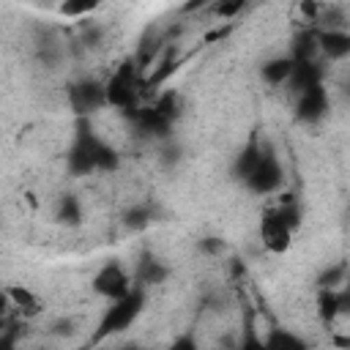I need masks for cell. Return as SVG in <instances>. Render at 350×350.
<instances>
[{
    "instance_id": "obj_1",
    "label": "cell",
    "mask_w": 350,
    "mask_h": 350,
    "mask_svg": "<svg viewBox=\"0 0 350 350\" xmlns=\"http://www.w3.org/2000/svg\"><path fill=\"white\" fill-rule=\"evenodd\" d=\"M142 306H145V293H142L139 287H131L126 295L109 301V309H107V314L101 317V325H98L101 331H98V334L104 336V334H118V331L131 328V323L139 317Z\"/></svg>"
},
{
    "instance_id": "obj_2",
    "label": "cell",
    "mask_w": 350,
    "mask_h": 350,
    "mask_svg": "<svg viewBox=\"0 0 350 350\" xmlns=\"http://www.w3.org/2000/svg\"><path fill=\"white\" fill-rule=\"evenodd\" d=\"M90 287H93L96 295H101V298H107V301H115V298H120V295H126V293L131 290V279H129V273H126L123 265L107 262V265H101V268L96 271Z\"/></svg>"
},
{
    "instance_id": "obj_3",
    "label": "cell",
    "mask_w": 350,
    "mask_h": 350,
    "mask_svg": "<svg viewBox=\"0 0 350 350\" xmlns=\"http://www.w3.org/2000/svg\"><path fill=\"white\" fill-rule=\"evenodd\" d=\"M134 96H137V88H134V63L126 60L109 77V82L104 85V101L112 104L115 109H126V107H131Z\"/></svg>"
},
{
    "instance_id": "obj_4",
    "label": "cell",
    "mask_w": 350,
    "mask_h": 350,
    "mask_svg": "<svg viewBox=\"0 0 350 350\" xmlns=\"http://www.w3.org/2000/svg\"><path fill=\"white\" fill-rule=\"evenodd\" d=\"M246 178V183H249V189L254 191V194H271V191H276L279 186H282V164L273 159V156H268V153H260V159L254 161V167L243 175Z\"/></svg>"
},
{
    "instance_id": "obj_5",
    "label": "cell",
    "mask_w": 350,
    "mask_h": 350,
    "mask_svg": "<svg viewBox=\"0 0 350 350\" xmlns=\"http://www.w3.org/2000/svg\"><path fill=\"white\" fill-rule=\"evenodd\" d=\"M293 235H295V230L276 213H268L260 221V243L271 254H287L293 246Z\"/></svg>"
},
{
    "instance_id": "obj_6",
    "label": "cell",
    "mask_w": 350,
    "mask_h": 350,
    "mask_svg": "<svg viewBox=\"0 0 350 350\" xmlns=\"http://www.w3.org/2000/svg\"><path fill=\"white\" fill-rule=\"evenodd\" d=\"M298 93H301V98H298V118L301 120L314 123L328 112V93H325L323 82H314Z\"/></svg>"
},
{
    "instance_id": "obj_7",
    "label": "cell",
    "mask_w": 350,
    "mask_h": 350,
    "mask_svg": "<svg viewBox=\"0 0 350 350\" xmlns=\"http://www.w3.org/2000/svg\"><path fill=\"white\" fill-rule=\"evenodd\" d=\"M8 301H11V312H19L22 317H36L41 314V298L27 287V284H5L3 287Z\"/></svg>"
},
{
    "instance_id": "obj_8",
    "label": "cell",
    "mask_w": 350,
    "mask_h": 350,
    "mask_svg": "<svg viewBox=\"0 0 350 350\" xmlns=\"http://www.w3.org/2000/svg\"><path fill=\"white\" fill-rule=\"evenodd\" d=\"M293 68H295V57H290V55H279V57H271V60H265V63H262L260 77H262V82H265V85L276 88V85L290 82Z\"/></svg>"
},
{
    "instance_id": "obj_9",
    "label": "cell",
    "mask_w": 350,
    "mask_h": 350,
    "mask_svg": "<svg viewBox=\"0 0 350 350\" xmlns=\"http://www.w3.org/2000/svg\"><path fill=\"white\" fill-rule=\"evenodd\" d=\"M317 49L328 60H345L350 55V36L345 30H328L317 36Z\"/></svg>"
},
{
    "instance_id": "obj_10",
    "label": "cell",
    "mask_w": 350,
    "mask_h": 350,
    "mask_svg": "<svg viewBox=\"0 0 350 350\" xmlns=\"http://www.w3.org/2000/svg\"><path fill=\"white\" fill-rule=\"evenodd\" d=\"M101 104H107L104 101V88H98L93 82L74 88V107H77V112H93Z\"/></svg>"
},
{
    "instance_id": "obj_11",
    "label": "cell",
    "mask_w": 350,
    "mask_h": 350,
    "mask_svg": "<svg viewBox=\"0 0 350 350\" xmlns=\"http://www.w3.org/2000/svg\"><path fill=\"white\" fill-rule=\"evenodd\" d=\"M342 309H345V301L339 295V287H323L320 295H317V312H320V317L331 323Z\"/></svg>"
},
{
    "instance_id": "obj_12",
    "label": "cell",
    "mask_w": 350,
    "mask_h": 350,
    "mask_svg": "<svg viewBox=\"0 0 350 350\" xmlns=\"http://www.w3.org/2000/svg\"><path fill=\"white\" fill-rule=\"evenodd\" d=\"M104 0H63L57 5V14L66 16V19H82L88 14H93Z\"/></svg>"
},
{
    "instance_id": "obj_13",
    "label": "cell",
    "mask_w": 350,
    "mask_h": 350,
    "mask_svg": "<svg viewBox=\"0 0 350 350\" xmlns=\"http://www.w3.org/2000/svg\"><path fill=\"white\" fill-rule=\"evenodd\" d=\"M178 71V60L170 55V57H164L159 66H153V74L148 77V88H156V85H161V82H167L172 74Z\"/></svg>"
},
{
    "instance_id": "obj_14",
    "label": "cell",
    "mask_w": 350,
    "mask_h": 350,
    "mask_svg": "<svg viewBox=\"0 0 350 350\" xmlns=\"http://www.w3.org/2000/svg\"><path fill=\"white\" fill-rule=\"evenodd\" d=\"M243 5H246V0H219V3H213V16L221 22H230L243 11Z\"/></svg>"
},
{
    "instance_id": "obj_15",
    "label": "cell",
    "mask_w": 350,
    "mask_h": 350,
    "mask_svg": "<svg viewBox=\"0 0 350 350\" xmlns=\"http://www.w3.org/2000/svg\"><path fill=\"white\" fill-rule=\"evenodd\" d=\"M230 33H232V22H221V25L211 27V30L202 36V44H216V41H224Z\"/></svg>"
},
{
    "instance_id": "obj_16",
    "label": "cell",
    "mask_w": 350,
    "mask_h": 350,
    "mask_svg": "<svg viewBox=\"0 0 350 350\" xmlns=\"http://www.w3.org/2000/svg\"><path fill=\"white\" fill-rule=\"evenodd\" d=\"M301 11H304L309 19H314L320 8H317V3H314V0H301Z\"/></svg>"
},
{
    "instance_id": "obj_17",
    "label": "cell",
    "mask_w": 350,
    "mask_h": 350,
    "mask_svg": "<svg viewBox=\"0 0 350 350\" xmlns=\"http://www.w3.org/2000/svg\"><path fill=\"white\" fill-rule=\"evenodd\" d=\"M8 312H11V301H8L5 290L0 287V320H5V317H8Z\"/></svg>"
}]
</instances>
